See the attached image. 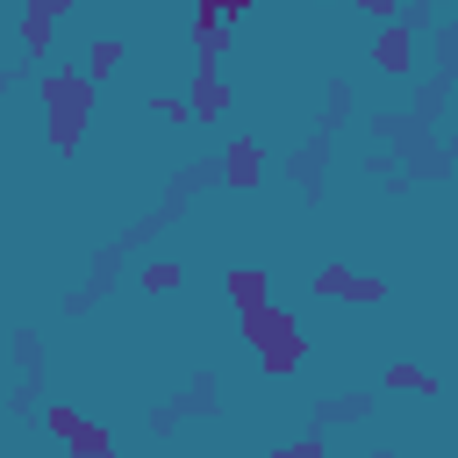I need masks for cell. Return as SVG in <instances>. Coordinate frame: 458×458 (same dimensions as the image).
Wrapping results in <instances>:
<instances>
[{"label":"cell","mask_w":458,"mask_h":458,"mask_svg":"<svg viewBox=\"0 0 458 458\" xmlns=\"http://www.w3.org/2000/svg\"><path fill=\"white\" fill-rule=\"evenodd\" d=\"M308 293H315V301H351V308H379V301H386V279H372V272H351V265H315Z\"/></svg>","instance_id":"3"},{"label":"cell","mask_w":458,"mask_h":458,"mask_svg":"<svg viewBox=\"0 0 458 458\" xmlns=\"http://www.w3.org/2000/svg\"><path fill=\"white\" fill-rule=\"evenodd\" d=\"M122 57H129V43H122V36H93V43H86V64H79V72H86L93 86H107V79L122 72Z\"/></svg>","instance_id":"9"},{"label":"cell","mask_w":458,"mask_h":458,"mask_svg":"<svg viewBox=\"0 0 458 458\" xmlns=\"http://www.w3.org/2000/svg\"><path fill=\"white\" fill-rule=\"evenodd\" d=\"M379 386H386V394H415V401H437V394H444V379L422 372V365H408V358H394V365L379 372Z\"/></svg>","instance_id":"8"},{"label":"cell","mask_w":458,"mask_h":458,"mask_svg":"<svg viewBox=\"0 0 458 458\" xmlns=\"http://www.w3.org/2000/svg\"><path fill=\"white\" fill-rule=\"evenodd\" d=\"M372 64H379L386 79H408V72H415V29H408V21H386V29L372 36Z\"/></svg>","instance_id":"4"},{"label":"cell","mask_w":458,"mask_h":458,"mask_svg":"<svg viewBox=\"0 0 458 458\" xmlns=\"http://www.w3.org/2000/svg\"><path fill=\"white\" fill-rule=\"evenodd\" d=\"M272 458H329V437H322V429H308V437H293V444H279Z\"/></svg>","instance_id":"16"},{"label":"cell","mask_w":458,"mask_h":458,"mask_svg":"<svg viewBox=\"0 0 458 458\" xmlns=\"http://www.w3.org/2000/svg\"><path fill=\"white\" fill-rule=\"evenodd\" d=\"M36 100H43V129H50V143L72 157V150L86 143V122L100 114V86H93L86 72L57 64V72H43V79H36Z\"/></svg>","instance_id":"1"},{"label":"cell","mask_w":458,"mask_h":458,"mask_svg":"<svg viewBox=\"0 0 458 458\" xmlns=\"http://www.w3.org/2000/svg\"><path fill=\"white\" fill-rule=\"evenodd\" d=\"M179 279H186V272H179V258H150V265L136 272V286H143V293H172Z\"/></svg>","instance_id":"12"},{"label":"cell","mask_w":458,"mask_h":458,"mask_svg":"<svg viewBox=\"0 0 458 458\" xmlns=\"http://www.w3.org/2000/svg\"><path fill=\"white\" fill-rule=\"evenodd\" d=\"M236 336L258 351V372L265 379H293L301 372V358H308V336H301V315L293 308H250V315H236Z\"/></svg>","instance_id":"2"},{"label":"cell","mask_w":458,"mask_h":458,"mask_svg":"<svg viewBox=\"0 0 458 458\" xmlns=\"http://www.w3.org/2000/svg\"><path fill=\"white\" fill-rule=\"evenodd\" d=\"M229 86H222V57H193V122H222Z\"/></svg>","instance_id":"5"},{"label":"cell","mask_w":458,"mask_h":458,"mask_svg":"<svg viewBox=\"0 0 458 458\" xmlns=\"http://www.w3.org/2000/svg\"><path fill=\"white\" fill-rule=\"evenodd\" d=\"M64 14H72V0H36V7L21 14V29H14L21 50H29V57H50V29H57Z\"/></svg>","instance_id":"6"},{"label":"cell","mask_w":458,"mask_h":458,"mask_svg":"<svg viewBox=\"0 0 458 458\" xmlns=\"http://www.w3.org/2000/svg\"><path fill=\"white\" fill-rule=\"evenodd\" d=\"M222 172H229V186H258V179H265V150H258L250 136H236V143L222 150Z\"/></svg>","instance_id":"10"},{"label":"cell","mask_w":458,"mask_h":458,"mask_svg":"<svg viewBox=\"0 0 458 458\" xmlns=\"http://www.w3.org/2000/svg\"><path fill=\"white\" fill-rule=\"evenodd\" d=\"M150 114H165V122H193V100H186V93H165V86H157V93H150Z\"/></svg>","instance_id":"15"},{"label":"cell","mask_w":458,"mask_h":458,"mask_svg":"<svg viewBox=\"0 0 458 458\" xmlns=\"http://www.w3.org/2000/svg\"><path fill=\"white\" fill-rule=\"evenodd\" d=\"M43 429H50V437H64V444H72V437H79V429H86V415H79V408H64V401H50V408H43Z\"/></svg>","instance_id":"14"},{"label":"cell","mask_w":458,"mask_h":458,"mask_svg":"<svg viewBox=\"0 0 458 458\" xmlns=\"http://www.w3.org/2000/svg\"><path fill=\"white\" fill-rule=\"evenodd\" d=\"M107 451H114V429H107V422H86V429L72 437L64 458H107Z\"/></svg>","instance_id":"13"},{"label":"cell","mask_w":458,"mask_h":458,"mask_svg":"<svg viewBox=\"0 0 458 458\" xmlns=\"http://www.w3.org/2000/svg\"><path fill=\"white\" fill-rule=\"evenodd\" d=\"M222 286H229V308H236V315L272 308V272H265V265H229V279H222Z\"/></svg>","instance_id":"7"},{"label":"cell","mask_w":458,"mask_h":458,"mask_svg":"<svg viewBox=\"0 0 458 458\" xmlns=\"http://www.w3.org/2000/svg\"><path fill=\"white\" fill-rule=\"evenodd\" d=\"M372 415V394H329L322 408H315V429L329 437V422H365Z\"/></svg>","instance_id":"11"}]
</instances>
